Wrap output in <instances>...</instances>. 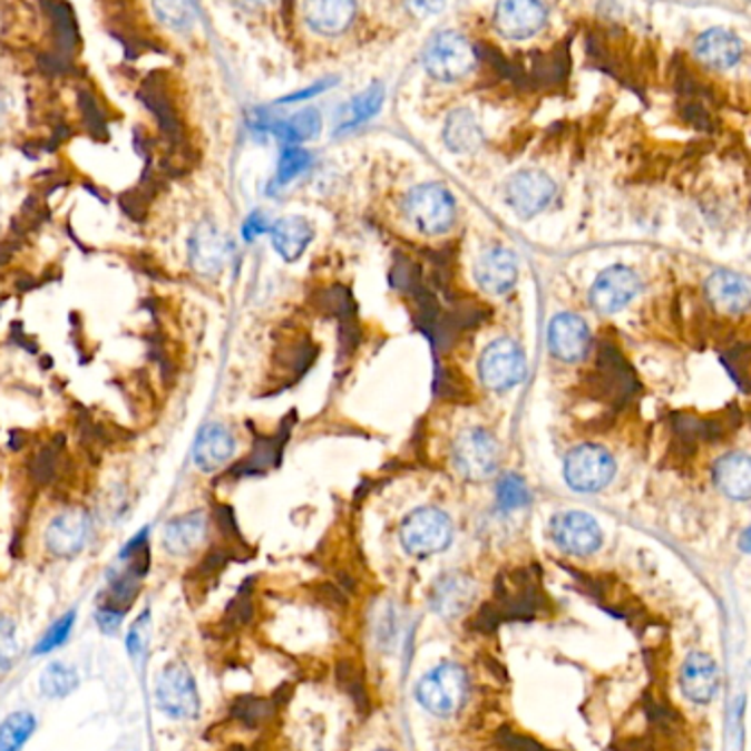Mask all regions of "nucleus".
Here are the masks:
<instances>
[{"label":"nucleus","mask_w":751,"mask_h":751,"mask_svg":"<svg viewBox=\"0 0 751 751\" xmlns=\"http://www.w3.org/2000/svg\"><path fill=\"white\" fill-rule=\"evenodd\" d=\"M404 216L425 235H442L451 231L457 205L451 192L440 183H422L413 187L402 203Z\"/></svg>","instance_id":"nucleus-1"},{"label":"nucleus","mask_w":751,"mask_h":751,"mask_svg":"<svg viewBox=\"0 0 751 751\" xmlns=\"http://www.w3.org/2000/svg\"><path fill=\"white\" fill-rule=\"evenodd\" d=\"M416 696L431 714L452 716L468 699V675L459 664L445 662L418 681Z\"/></svg>","instance_id":"nucleus-2"},{"label":"nucleus","mask_w":751,"mask_h":751,"mask_svg":"<svg viewBox=\"0 0 751 751\" xmlns=\"http://www.w3.org/2000/svg\"><path fill=\"white\" fill-rule=\"evenodd\" d=\"M501 445L481 427L461 431L452 445V464L457 472L468 481H484L499 470Z\"/></svg>","instance_id":"nucleus-3"},{"label":"nucleus","mask_w":751,"mask_h":751,"mask_svg":"<svg viewBox=\"0 0 751 751\" xmlns=\"http://www.w3.org/2000/svg\"><path fill=\"white\" fill-rule=\"evenodd\" d=\"M422 67L427 76L438 81H459L475 69V51L461 33L440 31L427 42Z\"/></svg>","instance_id":"nucleus-4"},{"label":"nucleus","mask_w":751,"mask_h":751,"mask_svg":"<svg viewBox=\"0 0 751 751\" xmlns=\"http://www.w3.org/2000/svg\"><path fill=\"white\" fill-rule=\"evenodd\" d=\"M452 540V521L438 508L413 510L400 527V543L411 556H436Z\"/></svg>","instance_id":"nucleus-5"},{"label":"nucleus","mask_w":751,"mask_h":751,"mask_svg":"<svg viewBox=\"0 0 751 751\" xmlns=\"http://www.w3.org/2000/svg\"><path fill=\"white\" fill-rule=\"evenodd\" d=\"M156 708L181 721H192L201 712V694L196 687V679L189 673L185 664H169L165 666L154 685Z\"/></svg>","instance_id":"nucleus-6"},{"label":"nucleus","mask_w":751,"mask_h":751,"mask_svg":"<svg viewBox=\"0 0 751 751\" xmlns=\"http://www.w3.org/2000/svg\"><path fill=\"white\" fill-rule=\"evenodd\" d=\"M526 376V352L515 339H497L481 352L479 378L490 391H508L521 384Z\"/></svg>","instance_id":"nucleus-7"},{"label":"nucleus","mask_w":751,"mask_h":751,"mask_svg":"<svg viewBox=\"0 0 751 751\" xmlns=\"http://www.w3.org/2000/svg\"><path fill=\"white\" fill-rule=\"evenodd\" d=\"M615 477L613 455L598 445H581L565 457V481L576 492H601Z\"/></svg>","instance_id":"nucleus-8"},{"label":"nucleus","mask_w":751,"mask_h":751,"mask_svg":"<svg viewBox=\"0 0 751 751\" xmlns=\"http://www.w3.org/2000/svg\"><path fill=\"white\" fill-rule=\"evenodd\" d=\"M556 196V183L540 169H521L506 183V203L524 221L538 216Z\"/></svg>","instance_id":"nucleus-9"},{"label":"nucleus","mask_w":751,"mask_h":751,"mask_svg":"<svg viewBox=\"0 0 751 751\" xmlns=\"http://www.w3.org/2000/svg\"><path fill=\"white\" fill-rule=\"evenodd\" d=\"M549 531H552L554 543L572 556H592L594 552L601 549V526L587 513H578V510L560 513L552 519Z\"/></svg>","instance_id":"nucleus-10"},{"label":"nucleus","mask_w":751,"mask_h":751,"mask_svg":"<svg viewBox=\"0 0 751 751\" xmlns=\"http://www.w3.org/2000/svg\"><path fill=\"white\" fill-rule=\"evenodd\" d=\"M549 352L563 363H578L589 354L592 332L583 316L574 312H560L547 328Z\"/></svg>","instance_id":"nucleus-11"},{"label":"nucleus","mask_w":751,"mask_h":751,"mask_svg":"<svg viewBox=\"0 0 751 751\" xmlns=\"http://www.w3.org/2000/svg\"><path fill=\"white\" fill-rule=\"evenodd\" d=\"M547 9L543 0H497L495 29L508 40H527L543 29Z\"/></svg>","instance_id":"nucleus-12"},{"label":"nucleus","mask_w":751,"mask_h":751,"mask_svg":"<svg viewBox=\"0 0 751 751\" xmlns=\"http://www.w3.org/2000/svg\"><path fill=\"white\" fill-rule=\"evenodd\" d=\"M640 293V277L628 266H611L596 277L589 301L602 314L624 310Z\"/></svg>","instance_id":"nucleus-13"},{"label":"nucleus","mask_w":751,"mask_h":751,"mask_svg":"<svg viewBox=\"0 0 751 751\" xmlns=\"http://www.w3.org/2000/svg\"><path fill=\"white\" fill-rule=\"evenodd\" d=\"M679 683L687 701L696 705L712 703L721 690V671L716 660L703 651L690 653L681 664Z\"/></svg>","instance_id":"nucleus-14"},{"label":"nucleus","mask_w":751,"mask_h":751,"mask_svg":"<svg viewBox=\"0 0 751 751\" xmlns=\"http://www.w3.org/2000/svg\"><path fill=\"white\" fill-rule=\"evenodd\" d=\"M477 284L490 295H506L519 280V262L506 246H492L484 251L475 264Z\"/></svg>","instance_id":"nucleus-15"},{"label":"nucleus","mask_w":751,"mask_h":751,"mask_svg":"<svg viewBox=\"0 0 751 751\" xmlns=\"http://www.w3.org/2000/svg\"><path fill=\"white\" fill-rule=\"evenodd\" d=\"M226 257L228 242L218 226L205 221L194 228L189 237V262L196 273L205 277L218 275L225 269Z\"/></svg>","instance_id":"nucleus-16"},{"label":"nucleus","mask_w":751,"mask_h":751,"mask_svg":"<svg viewBox=\"0 0 751 751\" xmlns=\"http://www.w3.org/2000/svg\"><path fill=\"white\" fill-rule=\"evenodd\" d=\"M92 531V524L88 513L84 510H69L60 517H56L45 534L47 549L58 558H71L79 554Z\"/></svg>","instance_id":"nucleus-17"},{"label":"nucleus","mask_w":751,"mask_h":751,"mask_svg":"<svg viewBox=\"0 0 751 751\" xmlns=\"http://www.w3.org/2000/svg\"><path fill=\"white\" fill-rule=\"evenodd\" d=\"M741 40L732 31L721 27L708 29L694 40L696 60L712 71H728L737 67L741 60Z\"/></svg>","instance_id":"nucleus-18"},{"label":"nucleus","mask_w":751,"mask_h":751,"mask_svg":"<svg viewBox=\"0 0 751 751\" xmlns=\"http://www.w3.org/2000/svg\"><path fill=\"white\" fill-rule=\"evenodd\" d=\"M357 0H303L308 27L323 36H339L354 22Z\"/></svg>","instance_id":"nucleus-19"},{"label":"nucleus","mask_w":751,"mask_h":751,"mask_svg":"<svg viewBox=\"0 0 751 751\" xmlns=\"http://www.w3.org/2000/svg\"><path fill=\"white\" fill-rule=\"evenodd\" d=\"M705 298L714 310L730 316L743 314L751 305L750 286L743 277L730 271H716L710 275L705 282Z\"/></svg>","instance_id":"nucleus-20"},{"label":"nucleus","mask_w":751,"mask_h":751,"mask_svg":"<svg viewBox=\"0 0 751 751\" xmlns=\"http://www.w3.org/2000/svg\"><path fill=\"white\" fill-rule=\"evenodd\" d=\"M475 598V583L464 574H445L429 594L431 608L442 617H457L468 611Z\"/></svg>","instance_id":"nucleus-21"},{"label":"nucleus","mask_w":751,"mask_h":751,"mask_svg":"<svg viewBox=\"0 0 751 751\" xmlns=\"http://www.w3.org/2000/svg\"><path fill=\"white\" fill-rule=\"evenodd\" d=\"M714 484L716 488L734 499H751V455L745 452H728L714 464Z\"/></svg>","instance_id":"nucleus-22"},{"label":"nucleus","mask_w":751,"mask_h":751,"mask_svg":"<svg viewBox=\"0 0 751 751\" xmlns=\"http://www.w3.org/2000/svg\"><path fill=\"white\" fill-rule=\"evenodd\" d=\"M207 536V517L203 513H192L172 519L163 529V547L174 556H187L196 552Z\"/></svg>","instance_id":"nucleus-23"},{"label":"nucleus","mask_w":751,"mask_h":751,"mask_svg":"<svg viewBox=\"0 0 751 751\" xmlns=\"http://www.w3.org/2000/svg\"><path fill=\"white\" fill-rule=\"evenodd\" d=\"M235 452V438L223 425H207L196 440L194 461L201 470L212 472L225 466Z\"/></svg>","instance_id":"nucleus-24"},{"label":"nucleus","mask_w":751,"mask_h":751,"mask_svg":"<svg viewBox=\"0 0 751 751\" xmlns=\"http://www.w3.org/2000/svg\"><path fill=\"white\" fill-rule=\"evenodd\" d=\"M312 235H314V228L301 216H289L271 226L273 246L280 253V257L286 262L300 260L308 244L312 242Z\"/></svg>","instance_id":"nucleus-25"},{"label":"nucleus","mask_w":751,"mask_h":751,"mask_svg":"<svg viewBox=\"0 0 751 751\" xmlns=\"http://www.w3.org/2000/svg\"><path fill=\"white\" fill-rule=\"evenodd\" d=\"M445 144L455 154H470L484 144V130L468 108L452 110L445 126Z\"/></svg>","instance_id":"nucleus-26"},{"label":"nucleus","mask_w":751,"mask_h":751,"mask_svg":"<svg viewBox=\"0 0 751 751\" xmlns=\"http://www.w3.org/2000/svg\"><path fill=\"white\" fill-rule=\"evenodd\" d=\"M77 685H79V673L76 666L65 664V662H51L40 675V692L51 701L71 696Z\"/></svg>","instance_id":"nucleus-27"},{"label":"nucleus","mask_w":751,"mask_h":751,"mask_svg":"<svg viewBox=\"0 0 751 751\" xmlns=\"http://www.w3.org/2000/svg\"><path fill=\"white\" fill-rule=\"evenodd\" d=\"M337 683L354 701V705L359 708L361 714H368L372 710V699H370V692H368L365 675H363V671L357 662L341 660L337 664Z\"/></svg>","instance_id":"nucleus-28"},{"label":"nucleus","mask_w":751,"mask_h":751,"mask_svg":"<svg viewBox=\"0 0 751 751\" xmlns=\"http://www.w3.org/2000/svg\"><path fill=\"white\" fill-rule=\"evenodd\" d=\"M38 721L31 712H13L0 723V751H20L33 737Z\"/></svg>","instance_id":"nucleus-29"},{"label":"nucleus","mask_w":751,"mask_h":751,"mask_svg":"<svg viewBox=\"0 0 751 751\" xmlns=\"http://www.w3.org/2000/svg\"><path fill=\"white\" fill-rule=\"evenodd\" d=\"M384 99V88L380 84H372L365 92H361L359 97H354L345 110H343V121H341V130L354 128L368 119H372L376 113L380 110Z\"/></svg>","instance_id":"nucleus-30"},{"label":"nucleus","mask_w":751,"mask_h":751,"mask_svg":"<svg viewBox=\"0 0 751 751\" xmlns=\"http://www.w3.org/2000/svg\"><path fill=\"white\" fill-rule=\"evenodd\" d=\"M231 714L237 723L246 728H260L273 719L275 701L260 699V696H240L233 701Z\"/></svg>","instance_id":"nucleus-31"},{"label":"nucleus","mask_w":751,"mask_h":751,"mask_svg":"<svg viewBox=\"0 0 751 751\" xmlns=\"http://www.w3.org/2000/svg\"><path fill=\"white\" fill-rule=\"evenodd\" d=\"M321 130V117L314 108H305L298 115H293L289 121H282L275 133L280 135V139L291 142V144H301V142H310L319 135Z\"/></svg>","instance_id":"nucleus-32"},{"label":"nucleus","mask_w":751,"mask_h":751,"mask_svg":"<svg viewBox=\"0 0 751 751\" xmlns=\"http://www.w3.org/2000/svg\"><path fill=\"white\" fill-rule=\"evenodd\" d=\"M154 11L163 25L176 31H185L194 25V4L192 0H152Z\"/></svg>","instance_id":"nucleus-33"},{"label":"nucleus","mask_w":751,"mask_h":751,"mask_svg":"<svg viewBox=\"0 0 751 751\" xmlns=\"http://www.w3.org/2000/svg\"><path fill=\"white\" fill-rule=\"evenodd\" d=\"M497 501L504 510H521L529 504V490L526 481L517 475H506L497 484Z\"/></svg>","instance_id":"nucleus-34"},{"label":"nucleus","mask_w":751,"mask_h":751,"mask_svg":"<svg viewBox=\"0 0 751 751\" xmlns=\"http://www.w3.org/2000/svg\"><path fill=\"white\" fill-rule=\"evenodd\" d=\"M18 657H20L18 626L13 620L0 617V673L11 671Z\"/></svg>","instance_id":"nucleus-35"},{"label":"nucleus","mask_w":751,"mask_h":751,"mask_svg":"<svg viewBox=\"0 0 751 751\" xmlns=\"http://www.w3.org/2000/svg\"><path fill=\"white\" fill-rule=\"evenodd\" d=\"M74 624H76V611L62 615V617H60V620H58V622L42 635V640H40L38 646H36V655H47V653L60 648V646L69 640V635H71V631H74Z\"/></svg>","instance_id":"nucleus-36"},{"label":"nucleus","mask_w":751,"mask_h":751,"mask_svg":"<svg viewBox=\"0 0 751 751\" xmlns=\"http://www.w3.org/2000/svg\"><path fill=\"white\" fill-rule=\"evenodd\" d=\"M308 165H310L308 152L300 150V148H289L280 158L275 185H289L291 181H295L300 174L308 169Z\"/></svg>","instance_id":"nucleus-37"},{"label":"nucleus","mask_w":751,"mask_h":751,"mask_svg":"<svg viewBox=\"0 0 751 751\" xmlns=\"http://www.w3.org/2000/svg\"><path fill=\"white\" fill-rule=\"evenodd\" d=\"M148 624H150V615L144 613L142 620H137V624L133 626V631L128 635V653L133 657H137L139 653H144V648L148 644Z\"/></svg>","instance_id":"nucleus-38"},{"label":"nucleus","mask_w":751,"mask_h":751,"mask_svg":"<svg viewBox=\"0 0 751 751\" xmlns=\"http://www.w3.org/2000/svg\"><path fill=\"white\" fill-rule=\"evenodd\" d=\"M407 11L418 18V20H425V18H431L436 13H440L447 4V0H402Z\"/></svg>","instance_id":"nucleus-39"},{"label":"nucleus","mask_w":751,"mask_h":751,"mask_svg":"<svg viewBox=\"0 0 751 751\" xmlns=\"http://www.w3.org/2000/svg\"><path fill=\"white\" fill-rule=\"evenodd\" d=\"M121 620H124V608L104 606L97 611V624L104 633H115L121 626Z\"/></svg>","instance_id":"nucleus-40"},{"label":"nucleus","mask_w":751,"mask_h":751,"mask_svg":"<svg viewBox=\"0 0 751 751\" xmlns=\"http://www.w3.org/2000/svg\"><path fill=\"white\" fill-rule=\"evenodd\" d=\"M242 9H246V11H257V9H262V7H266L271 0H235Z\"/></svg>","instance_id":"nucleus-41"},{"label":"nucleus","mask_w":751,"mask_h":751,"mask_svg":"<svg viewBox=\"0 0 751 751\" xmlns=\"http://www.w3.org/2000/svg\"><path fill=\"white\" fill-rule=\"evenodd\" d=\"M741 549L745 552V554H751V526L743 531V536H741Z\"/></svg>","instance_id":"nucleus-42"},{"label":"nucleus","mask_w":751,"mask_h":751,"mask_svg":"<svg viewBox=\"0 0 751 751\" xmlns=\"http://www.w3.org/2000/svg\"><path fill=\"white\" fill-rule=\"evenodd\" d=\"M4 113H7V99H4V92L0 88V119L4 117Z\"/></svg>","instance_id":"nucleus-43"},{"label":"nucleus","mask_w":751,"mask_h":751,"mask_svg":"<svg viewBox=\"0 0 751 751\" xmlns=\"http://www.w3.org/2000/svg\"><path fill=\"white\" fill-rule=\"evenodd\" d=\"M380 751H387V750H380Z\"/></svg>","instance_id":"nucleus-44"}]
</instances>
